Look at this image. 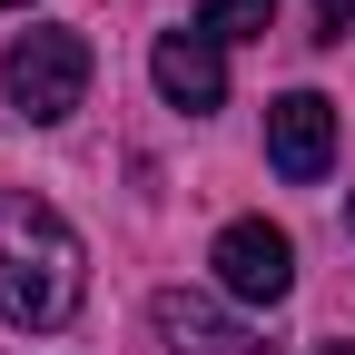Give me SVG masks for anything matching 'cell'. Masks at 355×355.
<instances>
[{
    "instance_id": "obj_3",
    "label": "cell",
    "mask_w": 355,
    "mask_h": 355,
    "mask_svg": "<svg viewBox=\"0 0 355 355\" xmlns=\"http://www.w3.org/2000/svg\"><path fill=\"white\" fill-rule=\"evenodd\" d=\"M207 266H217V296H237V306H286V286H296V237L266 227V217H237V227H217Z\"/></svg>"
},
{
    "instance_id": "obj_1",
    "label": "cell",
    "mask_w": 355,
    "mask_h": 355,
    "mask_svg": "<svg viewBox=\"0 0 355 355\" xmlns=\"http://www.w3.org/2000/svg\"><path fill=\"white\" fill-rule=\"evenodd\" d=\"M79 296H89V247H79V227H69L50 198L0 188V316H10L20 336H50V326L79 316Z\"/></svg>"
},
{
    "instance_id": "obj_10",
    "label": "cell",
    "mask_w": 355,
    "mask_h": 355,
    "mask_svg": "<svg viewBox=\"0 0 355 355\" xmlns=\"http://www.w3.org/2000/svg\"><path fill=\"white\" fill-rule=\"evenodd\" d=\"M345 227H355V198H345Z\"/></svg>"
},
{
    "instance_id": "obj_2",
    "label": "cell",
    "mask_w": 355,
    "mask_h": 355,
    "mask_svg": "<svg viewBox=\"0 0 355 355\" xmlns=\"http://www.w3.org/2000/svg\"><path fill=\"white\" fill-rule=\"evenodd\" d=\"M89 40L79 30H20L10 40V60H0V89H10V109L30 119V128H60L79 99H89Z\"/></svg>"
},
{
    "instance_id": "obj_6",
    "label": "cell",
    "mask_w": 355,
    "mask_h": 355,
    "mask_svg": "<svg viewBox=\"0 0 355 355\" xmlns=\"http://www.w3.org/2000/svg\"><path fill=\"white\" fill-rule=\"evenodd\" d=\"M148 326H158V345H168V355H266V345H257V336H247L217 296H188V286H168V296L148 306Z\"/></svg>"
},
{
    "instance_id": "obj_11",
    "label": "cell",
    "mask_w": 355,
    "mask_h": 355,
    "mask_svg": "<svg viewBox=\"0 0 355 355\" xmlns=\"http://www.w3.org/2000/svg\"><path fill=\"white\" fill-rule=\"evenodd\" d=\"M326 355H355V345H326Z\"/></svg>"
},
{
    "instance_id": "obj_7",
    "label": "cell",
    "mask_w": 355,
    "mask_h": 355,
    "mask_svg": "<svg viewBox=\"0 0 355 355\" xmlns=\"http://www.w3.org/2000/svg\"><path fill=\"white\" fill-rule=\"evenodd\" d=\"M266 20H277V0H207L188 30H207L217 50H237V40H266Z\"/></svg>"
},
{
    "instance_id": "obj_4",
    "label": "cell",
    "mask_w": 355,
    "mask_h": 355,
    "mask_svg": "<svg viewBox=\"0 0 355 355\" xmlns=\"http://www.w3.org/2000/svg\"><path fill=\"white\" fill-rule=\"evenodd\" d=\"M266 168H277L286 188H316L336 168V99H316V89L266 99Z\"/></svg>"
},
{
    "instance_id": "obj_9",
    "label": "cell",
    "mask_w": 355,
    "mask_h": 355,
    "mask_svg": "<svg viewBox=\"0 0 355 355\" xmlns=\"http://www.w3.org/2000/svg\"><path fill=\"white\" fill-rule=\"evenodd\" d=\"M0 10H40V0H0Z\"/></svg>"
},
{
    "instance_id": "obj_5",
    "label": "cell",
    "mask_w": 355,
    "mask_h": 355,
    "mask_svg": "<svg viewBox=\"0 0 355 355\" xmlns=\"http://www.w3.org/2000/svg\"><path fill=\"white\" fill-rule=\"evenodd\" d=\"M148 79H158V99H168V109H188V119L227 109V50H217L207 30H158Z\"/></svg>"
},
{
    "instance_id": "obj_8",
    "label": "cell",
    "mask_w": 355,
    "mask_h": 355,
    "mask_svg": "<svg viewBox=\"0 0 355 355\" xmlns=\"http://www.w3.org/2000/svg\"><path fill=\"white\" fill-rule=\"evenodd\" d=\"M355 30V0H316V40H345Z\"/></svg>"
}]
</instances>
